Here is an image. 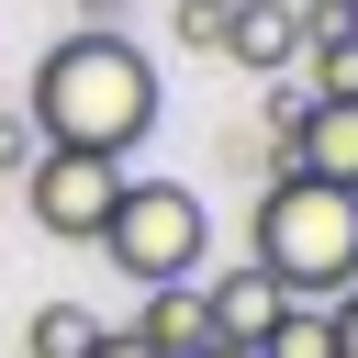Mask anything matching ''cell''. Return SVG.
<instances>
[{
  "instance_id": "1",
  "label": "cell",
  "mask_w": 358,
  "mask_h": 358,
  "mask_svg": "<svg viewBox=\"0 0 358 358\" xmlns=\"http://www.w3.org/2000/svg\"><path fill=\"white\" fill-rule=\"evenodd\" d=\"M22 123L56 157H112L123 168L157 134V67H145V45L134 34H67V45H45L34 90H22Z\"/></svg>"
},
{
  "instance_id": "2",
  "label": "cell",
  "mask_w": 358,
  "mask_h": 358,
  "mask_svg": "<svg viewBox=\"0 0 358 358\" xmlns=\"http://www.w3.org/2000/svg\"><path fill=\"white\" fill-rule=\"evenodd\" d=\"M246 268H257L280 302H302V313H324L336 291H358V190L268 179L257 213H246Z\"/></svg>"
},
{
  "instance_id": "3",
  "label": "cell",
  "mask_w": 358,
  "mask_h": 358,
  "mask_svg": "<svg viewBox=\"0 0 358 358\" xmlns=\"http://www.w3.org/2000/svg\"><path fill=\"white\" fill-rule=\"evenodd\" d=\"M101 246H112V268H123L134 291H179V280L213 268V213H201L179 179H123Z\"/></svg>"
},
{
  "instance_id": "4",
  "label": "cell",
  "mask_w": 358,
  "mask_h": 358,
  "mask_svg": "<svg viewBox=\"0 0 358 358\" xmlns=\"http://www.w3.org/2000/svg\"><path fill=\"white\" fill-rule=\"evenodd\" d=\"M22 201H34V224L56 235V246H101V224H112V201H123V168L112 157H34L22 168Z\"/></svg>"
},
{
  "instance_id": "5",
  "label": "cell",
  "mask_w": 358,
  "mask_h": 358,
  "mask_svg": "<svg viewBox=\"0 0 358 358\" xmlns=\"http://www.w3.org/2000/svg\"><path fill=\"white\" fill-rule=\"evenodd\" d=\"M280 145H291V179H324V190H358V101H291L268 112Z\"/></svg>"
},
{
  "instance_id": "6",
  "label": "cell",
  "mask_w": 358,
  "mask_h": 358,
  "mask_svg": "<svg viewBox=\"0 0 358 358\" xmlns=\"http://www.w3.org/2000/svg\"><path fill=\"white\" fill-rule=\"evenodd\" d=\"M280 313H291V302H280L257 268H213V280H201V324H213V347H246V358H257Z\"/></svg>"
},
{
  "instance_id": "7",
  "label": "cell",
  "mask_w": 358,
  "mask_h": 358,
  "mask_svg": "<svg viewBox=\"0 0 358 358\" xmlns=\"http://www.w3.org/2000/svg\"><path fill=\"white\" fill-rule=\"evenodd\" d=\"M224 56L257 67V78L291 67V56H302V11H291V0H224Z\"/></svg>"
},
{
  "instance_id": "8",
  "label": "cell",
  "mask_w": 358,
  "mask_h": 358,
  "mask_svg": "<svg viewBox=\"0 0 358 358\" xmlns=\"http://www.w3.org/2000/svg\"><path fill=\"white\" fill-rule=\"evenodd\" d=\"M145 358H201L213 347V324H201V280H179V291H145V313L123 324Z\"/></svg>"
},
{
  "instance_id": "9",
  "label": "cell",
  "mask_w": 358,
  "mask_h": 358,
  "mask_svg": "<svg viewBox=\"0 0 358 358\" xmlns=\"http://www.w3.org/2000/svg\"><path fill=\"white\" fill-rule=\"evenodd\" d=\"M302 45H313V101H358V34L336 22V0L302 11Z\"/></svg>"
},
{
  "instance_id": "10",
  "label": "cell",
  "mask_w": 358,
  "mask_h": 358,
  "mask_svg": "<svg viewBox=\"0 0 358 358\" xmlns=\"http://www.w3.org/2000/svg\"><path fill=\"white\" fill-rule=\"evenodd\" d=\"M90 347H101V313L90 302H45L22 324V358H90Z\"/></svg>"
},
{
  "instance_id": "11",
  "label": "cell",
  "mask_w": 358,
  "mask_h": 358,
  "mask_svg": "<svg viewBox=\"0 0 358 358\" xmlns=\"http://www.w3.org/2000/svg\"><path fill=\"white\" fill-rule=\"evenodd\" d=\"M257 358H336V336H324V313H302V302H291V313L268 324V347H257Z\"/></svg>"
},
{
  "instance_id": "12",
  "label": "cell",
  "mask_w": 358,
  "mask_h": 358,
  "mask_svg": "<svg viewBox=\"0 0 358 358\" xmlns=\"http://www.w3.org/2000/svg\"><path fill=\"white\" fill-rule=\"evenodd\" d=\"M179 45H224V0H179Z\"/></svg>"
},
{
  "instance_id": "13",
  "label": "cell",
  "mask_w": 358,
  "mask_h": 358,
  "mask_svg": "<svg viewBox=\"0 0 358 358\" xmlns=\"http://www.w3.org/2000/svg\"><path fill=\"white\" fill-rule=\"evenodd\" d=\"M34 157H45V145H34V123H22V112H0V168H11V179H22V168H34Z\"/></svg>"
},
{
  "instance_id": "14",
  "label": "cell",
  "mask_w": 358,
  "mask_h": 358,
  "mask_svg": "<svg viewBox=\"0 0 358 358\" xmlns=\"http://www.w3.org/2000/svg\"><path fill=\"white\" fill-rule=\"evenodd\" d=\"M324 336H336V358H358V291H336V302H324Z\"/></svg>"
},
{
  "instance_id": "15",
  "label": "cell",
  "mask_w": 358,
  "mask_h": 358,
  "mask_svg": "<svg viewBox=\"0 0 358 358\" xmlns=\"http://www.w3.org/2000/svg\"><path fill=\"white\" fill-rule=\"evenodd\" d=\"M123 22V0H78V34H112Z\"/></svg>"
},
{
  "instance_id": "16",
  "label": "cell",
  "mask_w": 358,
  "mask_h": 358,
  "mask_svg": "<svg viewBox=\"0 0 358 358\" xmlns=\"http://www.w3.org/2000/svg\"><path fill=\"white\" fill-rule=\"evenodd\" d=\"M90 358H145V347H134L123 324H101V347H90Z\"/></svg>"
},
{
  "instance_id": "17",
  "label": "cell",
  "mask_w": 358,
  "mask_h": 358,
  "mask_svg": "<svg viewBox=\"0 0 358 358\" xmlns=\"http://www.w3.org/2000/svg\"><path fill=\"white\" fill-rule=\"evenodd\" d=\"M336 22H347V34H358V0H336Z\"/></svg>"
},
{
  "instance_id": "18",
  "label": "cell",
  "mask_w": 358,
  "mask_h": 358,
  "mask_svg": "<svg viewBox=\"0 0 358 358\" xmlns=\"http://www.w3.org/2000/svg\"><path fill=\"white\" fill-rule=\"evenodd\" d=\"M201 358H246V347H201Z\"/></svg>"
}]
</instances>
